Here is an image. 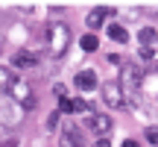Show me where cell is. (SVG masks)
<instances>
[{"label":"cell","mask_w":158,"mask_h":147,"mask_svg":"<svg viewBox=\"0 0 158 147\" xmlns=\"http://www.w3.org/2000/svg\"><path fill=\"white\" fill-rule=\"evenodd\" d=\"M123 147H141V144H138L135 138H126V141H123Z\"/></svg>","instance_id":"7402d4cb"},{"label":"cell","mask_w":158,"mask_h":147,"mask_svg":"<svg viewBox=\"0 0 158 147\" xmlns=\"http://www.w3.org/2000/svg\"><path fill=\"white\" fill-rule=\"evenodd\" d=\"M53 94H56L59 100H62V97H68V94H64V85H62V82H59V85H53Z\"/></svg>","instance_id":"ac0fdd59"},{"label":"cell","mask_w":158,"mask_h":147,"mask_svg":"<svg viewBox=\"0 0 158 147\" xmlns=\"http://www.w3.org/2000/svg\"><path fill=\"white\" fill-rule=\"evenodd\" d=\"M12 65H15V68H35L38 59H35V53H29V50H18L15 56H12Z\"/></svg>","instance_id":"9c48e42d"},{"label":"cell","mask_w":158,"mask_h":147,"mask_svg":"<svg viewBox=\"0 0 158 147\" xmlns=\"http://www.w3.org/2000/svg\"><path fill=\"white\" fill-rule=\"evenodd\" d=\"M73 112V100H70V97H62V100H59V115H70Z\"/></svg>","instance_id":"9a60e30c"},{"label":"cell","mask_w":158,"mask_h":147,"mask_svg":"<svg viewBox=\"0 0 158 147\" xmlns=\"http://www.w3.org/2000/svg\"><path fill=\"white\" fill-rule=\"evenodd\" d=\"M73 82H76L79 91H94V88H97V74H94V71H79Z\"/></svg>","instance_id":"ba28073f"},{"label":"cell","mask_w":158,"mask_h":147,"mask_svg":"<svg viewBox=\"0 0 158 147\" xmlns=\"http://www.w3.org/2000/svg\"><path fill=\"white\" fill-rule=\"evenodd\" d=\"M79 44H82L85 53H94L97 47H100V38H97L94 33H88V35H82V38H79Z\"/></svg>","instance_id":"4fadbf2b"},{"label":"cell","mask_w":158,"mask_h":147,"mask_svg":"<svg viewBox=\"0 0 158 147\" xmlns=\"http://www.w3.org/2000/svg\"><path fill=\"white\" fill-rule=\"evenodd\" d=\"M47 47H50L53 56H64L70 47V29L68 24H50V29H47Z\"/></svg>","instance_id":"6da1fadb"},{"label":"cell","mask_w":158,"mask_h":147,"mask_svg":"<svg viewBox=\"0 0 158 147\" xmlns=\"http://www.w3.org/2000/svg\"><path fill=\"white\" fill-rule=\"evenodd\" d=\"M94 147H111V141H108V138H97Z\"/></svg>","instance_id":"ffe728a7"},{"label":"cell","mask_w":158,"mask_h":147,"mask_svg":"<svg viewBox=\"0 0 158 147\" xmlns=\"http://www.w3.org/2000/svg\"><path fill=\"white\" fill-rule=\"evenodd\" d=\"M138 38H141V47H152L158 41V33H155V27H141Z\"/></svg>","instance_id":"7c38bea8"},{"label":"cell","mask_w":158,"mask_h":147,"mask_svg":"<svg viewBox=\"0 0 158 147\" xmlns=\"http://www.w3.org/2000/svg\"><path fill=\"white\" fill-rule=\"evenodd\" d=\"M0 47H3V35H0Z\"/></svg>","instance_id":"603a6c76"},{"label":"cell","mask_w":158,"mask_h":147,"mask_svg":"<svg viewBox=\"0 0 158 147\" xmlns=\"http://www.w3.org/2000/svg\"><path fill=\"white\" fill-rule=\"evenodd\" d=\"M9 100H15L18 106L27 112V109H35V94H32V88H29V82L27 79H12V85H9Z\"/></svg>","instance_id":"7a4b0ae2"},{"label":"cell","mask_w":158,"mask_h":147,"mask_svg":"<svg viewBox=\"0 0 158 147\" xmlns=\"http://www.w3.org/2000/svg\"><path fill=\"white\" fill-rule=\"evenodd\" d=\"M0 147H18V138H6V141H0Z\"/></svg>","instance_id":"44dd1931"},{"label":"cell","mask_w":158,"mask_h":147,"mask_svg":"<svg viewBox=\"0 0 158 147\" xmlns=\"http://www.w3.org/2000/svg\"><path fill=\"white\" fill-rule=\"evenodd\" d=\"M85 127L94 130L100 138H108V132H111V118H108V115H100V112H91V115H85Z\"/></svg>","instance_id":"277c9868"},{"label":"cell","mask_w":158,"mask_h":147,"mask_svg":"<svg viewBox=\"0 0 158 147\" xmlns=\"http://www.w3.org/2000/svg\"><path fill=\"white\" fill-rule=\"evenodd\" d=\"M141 59H152V47H141Z\"/></svg>","instance_id":"d6986e66"},{"label":"cell","mask_w":158,"mask_h":147,"mask_svg":"<svg viewBox=\"0 0 158 147\" xmlns=\"http://www.w3.org/2000/svg\"><path fill=\"white\" fill-rule=\"evenodd\" d=\"M108 12H111V9H102V6H97V9H91V12H88V18H85V24H88L91 29H100Z\"/></svg>","instance_id":"30bf717a"},{"label":"cell","mask_w":158,"mask_h":147,"mask_svg":"<svg viewBox=\"0 0 158 147\" xmlns=\"http://www.w3.org/2000/svg\"><path fill=\"white\" fill-rule=\"evenodd\" d=\"M102 103L111 109H126V94L120 82H102Z\"/></svg>","instance_id":"3957f363"},{"label":"cell","mask_w":158,"mask_h":147,"mask_svg":"<svg viewBox=\"0 0 158 147\" xmlns=\"http://www.w3.org/2000/svg\"><path fill=\"white\" fill-rule=\"evenodd\" d=\"M108 38L117 41V44H126V41H129V29L120 27V24H108Z\"/></svg>","instance_id":"8fae6325"},{"label":"cell","mask_w":158,"mask_h":147,"mask_svg":"<svg viewBox=\"0 0 158 147\" xmlns=\"http://www.w3.org/2000/svg\"><path fill=\"white\" fill-rule=\"evenodd\" d=\"M143 136H147L149 144H158V130H155V127H147V132H143Z\"/></svg>","instance_id":"2e32d148"},{"label":"cell","mask_w":158,"mask_h":147,"mask_svg":"<svg viewBox=\"0 0 158 147\" xmlns=\"http://www.w3.org/2000/svg\"><path fill=\"white\" fill-rule=\"evenodd\" d=\"M21 112H23V109L18 106L15 100L0 103V121H3V124H18V121H21Z\"/></svg>","instance_id":"8992f818"},{"label":"cell","mask_w":158,"mask_h":147,"mask_svg":"<svg viewBox=\"0 0 158 147\" xmlns=\"http://www.w3.org/2000/svg\"><path fill=\"white\" fill-rule=\"evenodd\" d=\"M59 118H62V115H59V112H53L50 118H47V127H50V130H56V127H59Z\"/></svg>","instance_id":"e0dca14e"},{"label":"cell","mask_w":158,"mask_h":147,"mask_svg":"<svg viewBox=\"0 0 158 147\" xmlns=\"http://www.w3.org/2000/svg\"><path fill=\"white\" fill-rule=\"evenodd\" d=\"M59 147H82V132L76 127H64L62 138H59Z\"/></svg>","instance_id":"52a82bcc"},{"label":"cell","mask_w":158,"mask_h":147,"mask_svg":"<svg viewBox=\"0 0 158 147\" xmlns=\"http://www.w3.org/2000/svg\"><path fill=\"white\" fill-rule=\"evenodd\" d=\"M12 79H15V74H12L9 68H0V91H9Z\"/></svg>","instance_id":"5bb4252c"},{"label":"cell","mask_w":158,"mask_h":147,"mask_svg":"<svg viewBox=\"0 0 158 147\" xmlns=\"http://www.w3.org/2000/svg\"><path fill=\"white\" fill-rule=\"evenodd\" d=\"M120 85H123V94H126V91H138L143 85V74L138 71L135 65H126V68H123V82H120Z\"/></svg>","instance_id":"5b68a950"}]
</instances>
